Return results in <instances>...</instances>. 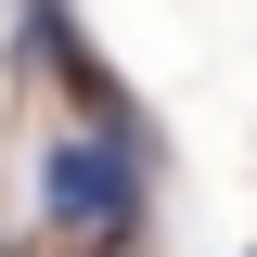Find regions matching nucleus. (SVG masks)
I'll return each mask as SVG.
<instances>
[{"label": "nucleus", "instance_id": "1", "mask_svg": "<svg viewBox=\"0 0 257 257\" xmlns=\"http://www.w3.org/2000/svg\"><path fill=\"white\" fill-rule=\"evenodd\" d=\"M39 219H52V231H128V219H142V142H128V116L52 142V167H39Z\"/></svg>", "mask_w": 257, "mask_h": 257}, {"label": "nucleus", "instance_id": "2", "mask_svg": "<svg viewBox=\"0 0 257 257\" xmlns=\"http://www.w3.org/2000/svg\"><path fill=\"white\" fill-rule=\"evenodd\" d=\"M0 257H13V244H0Z\"/></svg>", "mask_w": 257, "mask_h": 257}]
</instances>
